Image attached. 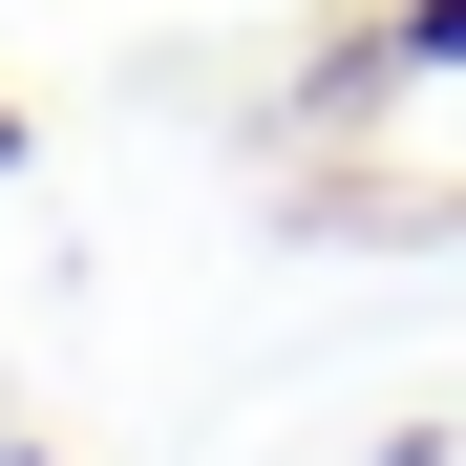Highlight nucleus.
Here are the masks:
<instances>
[{
	"label": "nucleus",
	"mask_w": 466,
	"mask_h": 466,
	"mask_svg": "<svg viewBox=\"0 0 466 466\" xmlns=\"http://www.w3.org/2000/svg\"><path fill=\"white\" fill-rule=\"evenodd\" d=\"M339 64H360V86H445V64H466V0H403V22H360Z\"/></svg>",
	"instance_id": "nucleus-1"
}]
</instances>
